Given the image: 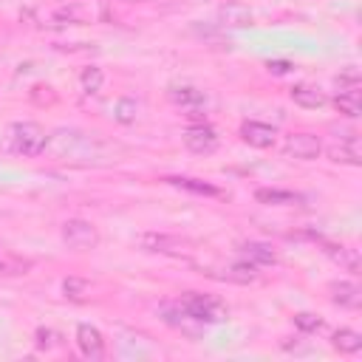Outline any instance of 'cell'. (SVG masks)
Masks as SVG:
<instances>
[{"instance_id": "cell-1", "label": "cell", "mask_w": 362, "mask_h": 362, "mask_svg": "<svg viewBox=\"0 0 362 362\" xmlns=\"http://www.w3.org/2000/svg\"><path fill=\"white\" fill-rule=\"evenodd\" d=\"M45 130L37 122H17L8 127V147L20 156H40L45 150Z\"/></svg>"}, {"instance_id": "cell-2", "label": "cell", "mask_w": 362, "mask_h": 362, "mask_svg": "<svg viewBox=\"0 0 362 362\" xmlns=\"http://www.w3.org/2000/svg\"><path fill=\"white\" fill-rule=\"evenodd\" d=\"M59 235L71 252H93L99 246V229L85 218H68L59 226Z\"/></svg>"}, {"instance_id": "cell-3", "label": "cell", "mask_w": 362, "mask_h": 362, "mask_svg": "<svg viewBox=\"0 0 362 362\" xmlns=\"http://www.w3.org/2000/svg\"><path fill=\"white\" fill-rule=\"evenodd\" d=\"M178 305L184 308V314H187L192 322H218V320H223V314H226L223 303L215 300V297H206V294H187Z\"/></svg>"}, {"instance_id": "cell-4", "label": "cell", "mask_w": 362, "mask_h": 362, "mask_svg": "<svg viewBox=\"0 0 362 362\" xmlns=\"http://www.w3.org/2000/svg\"><path fill=\"white\" fill-rule=\"evenodd\" d=\"M283 153L288 158H297V161H314L320 153H322V141L317 133H308V130H300V133H291L283 144Z\"/></svg>"}, {"instance_id": "cell-5", "label": "cell", "mask_w": 362, "mask_h": 362, "mask_svg": "<svg viewBox=\"0 0 362 362\" xmlns=\"http://www.w3.org/2000/svg\"><path fill=\"white\" fill-rule=\"evenodd\" d=\"M139 249L150 252V255H181L187 252V240H181L178 235H167V232H144L139 235Z\"/></svg>"}, {"instance_id": "cell-6", "label": "cell", "mask_w": 362, "mask_h": 362, "mask_svg": "<svg viewBox=\"0 0 362 362\" xmlns=\"http://www.w3.org/2000/svg\"><path fill=\"white\" fill-rule=\"evenodd\" d=\"M181 139H184V147L192 150V153H198V156H206V153H212V150L218 147V133H215V127H209L206 122L189 124Z\"/></svg>"}, {"instance_id": "cell-7", "label": "cell", "mask_w": 362, "mask_h": 362, "mask_svg": "<svg viewBox=\"0 0 362 362\" xmlns=\"http://www.w3.org/2000/svg\"><path fill=\"white\" fill-rule=\"evenodd\" d=\"M328 158L334 164H348V167H359L362 164V147H359V136H342L337 139V144L328 147Z\"/></svg>"}, {"instance_id": "cell-8", "label": "cell", "mask_w": 362, "mask_h": 362, "mask_svg": "<svg viewBox=\"0 0 362 362\" xmlns=\"http://www.w3.org/2000/svg\"><path fill=\"white\" fill-rule=\"evenodd\" d=\"M240 139H243L249 147L266 150V147H272V144H274V139H277V130H274L272 124H266V122H257V119H246V122L240 124Z\"/></svg>"}, {"instance_id": "cell-9", "label": "cell", "mask_w": 362, "mask_h": 362, "mask_svg": "<svg viewBox=\"0 0 362 362\" xmlns=\"http://www.w3.org/2000/svg\"><path fill=\"white\" fill-rule=\"evenodd\" d=\"M76 348H79V354L85 359H102L105 356V337H102V331L88 325V322L76 325Z\"/></svg>"}, {"instance_id": "cell-10", "label": "cell", "mask_w": 362, "mask_h": 362, "mask_svg": "<svg viewBox=\"0 0 362 362\" xmlns=\"http://www.w3.org/2000/svg\"><path fill=\"white\" fill-rule=\"evenodd\" d=\"M34 269V260L20 255V252H11L6 246H0V280H17V277H25L31 274Z\"/></svg>"}, {"instance_id": "cell-11", "label": "cell", "mask_w": 362, "mask_h": 362, "mask_svg": "<svg viewBox=\"0 0 362 362\" xmlns=\"http://www.w3.org/2000/svg\"><path fill=\"white\" fill-rule=\"evenodd\" d=\"M328 297H331V303L334 305H339V308H359L362 305V288L354 283V280H334L331 286H328Z\"/></svg>"}, {"instance_id": "cell-12", "label": "cell", "mask_w": 362, "mask_h": 362, "mask_svg": "<svg viewBox=\"0 0 362 362\" xmlns=\"http://www.w3.org/2000/svg\"><path fill=\"white\" fill-rule=\"evenodd\" d=\"M325 255L345 272L351 274H359L362 269V260H359V249H354L351 243H325Z\"/></svg>"}, {"instance_id": "cell-13", "label": "cell", "mask_w": 362, "mask_h": 362, "mask_svg": "<svg viewBox=\"0 0 362 362\" xmlns=\"http://www.w3.org/2000/svg\"><path fill=\"white\" fill-rule=\"evenodd\" d=\"M218 23L226 25V28H243L252 23V8L246 3H238V0H229L218 8Z\"/></svg>"}, {"instance_id": "cell-14", "label": "cell", "mask_w": 362, "mask_h": 362, "mask_svg": "<svg viewBox=\"0 0 362 362\" xmlns=\"http://www.w3.org/2000/svg\"><path fill=\"white\" fill-rule=\"evenodd\" d=\"M54 25H82L90 20V8L85 3H62L51 11Z\"/></svg>"}, {"instance_id": "cell-15", "label": "cell", "mask_w": 362, "mask_h": 362, "mask_svg": "<svg viewBox=\"0 0 362 362\" xmlns=\"http://www.w3.org/2000/svg\"><path fill=\"white\" fill-rule=\"evenodd\" d=\"M288 96H291V102H294V105H300V107H305V110H317V107H322V105L328 102V96H325L317 85H308V82L291 85Z\"/></svg>"}, {"instance_id": "cell-16", "label": "cell", "mask_w": 362, "mask_h": 362, "mask_svg": "<svg viewBox=\"0 0 362 362\" xmlns=\"http://www.w3.org/2000/svg\"><path fill=\"white\" fill-rule=\"evenodd\" d=\"M167 96H170V102L173 105H178V107H187V110H195V107H204V90H198V88H192V85H173L170 90H167Z\"/></svg>"}, {"instance_id": "cell-17", "label": "cell", "mask_w": 362, "mask_h": 362, "mask_svg": "<svg viewBox=\"0 0 362 362\" xmlns=\"http://www.w3.org/2000/svg\"><path fill=\"white\" fill-rule=\"evenodd\" d=\"M240 255H243V260H249V263H255V266H272V263L277 260V252H274L269 243H263V240L240 243Z\"/></svg>"}, {"instance_id": "cell-18", "label": "cell", "mask_w": 362, "mask_h": 362, "mask_svg": "<svg viewBox=\"0 0 362 362\" xmlns=\"http://www.w3.org/2000/svg\"><path fill=\"white\" fill-rule=\"evenodd\" d=\"M334 110L345 119H359L362 113V96H359V88H351V90H339L334 96Z\"/></svg>"}, {"instance_id": "cell-19", "label": "cell", "mask_w": 362, "mask_h": 362, "mask_svg": "<svg viewBox=\"0 0 362 362\" xmlns=\"http://www.w3.org/2000/svg\"><path fill=\"white\" fill-rule=\"evenodd\" d=\"M331 345H334V351H339V354H359L362 351V334L359 331H354V328H339V331H334L331 334Z\"/></svg>"}, {"instance_id": "cell-20", "label": "cell", "mask_w": 362, "mask_h": 362, "mask_svg": "<svg viewBox=\"0 0 362 362\" xmlns=\"http://www.w3.org/2000/svg\"><path fill=\"white\" fill-rule=\"evenodd\" d=\"M102 85H105V74H102L99 65H88V68H82V74H79V88H82L88 96L99 93Z\"/></svg>"}, {"instance_id": "cell-21", "label": "cell", "mask_w": 362, "mask_h": 362, "mask_svg": "<svg viewBox=\"0 0 362 362\" xmlns=\"http://www.w3.org/2000/svg\"><path fill=\"white\" fill-rule=\"evenodd\" d=\"M226 280H232V283H240V286H246V283H255L257 280V266L255 263H249V260H240V263H232L229 269H226V274H223Z\"/></svg>"}, {"instance_id": "cell-22", "label": "cell", "mask_w": 362, "mask_h": 362, "mask_svg": "<svg viewBox=\"0 0 362 362\" xmlns=\"http://www.w3.org/2000/svg\"><path fill=\"white\" fill-rule=\"evenodd\" d=\"M136 116H139V102L136 99H119L116 105H113V119L116 122H122V124H133L136 122Z\"/></svg>"}, {"instance_id": "cell-23", "label": "cell", "mask_w": 362, "mask_h": 362, "mask_svg": "<svg viewBox=\"0 0 362 362\" xmlns=\"http://www.w3.org/2000/svg\"><path fill=\"white\" fill-rule=\"evenodd\" d=\"M255 198L263 204H297V195L288 189H257Z\"/></svg>"}, {"instance_id": "cell-24", "label": "cell", "mask_w": 362, "mask_h": 362, "mask_svg": "<svg viewBox=\"0 0 362 362\" xmlns=\"http://www.w3.org/2000/svg\"><path fill=\"white\" fill-rule=\"evenodd\" d=\"M88 291H90V283L82 280V277H65V280H62V294H65L68 300H82Z\"/></svg>"}, {"instance_id": "cell-25", "label": "cell", "mask_w": 362, "mask_h": 362, "mask_svg": "<svg viewBox=\"0 0 362 362\" xmlns=\"http://www.w3.org/2000/svg\"><path fill=\"white\" fill-rule=\"evenodd\" d=\"M57 339H59V334L54 331V328H37L34 331V342H37V348H54L57 345Z\"/></svg>"}, {"instance_id": "cell-26", "label": "cell", "mask_w": 362, "mask_h": 362, "mask_svg": "<svg viewBox=\"0 0 362 362\" xmlns=\"http://www.w3.org/2000/svg\"><path fill=\"white\" fill-rule=\"evenodd\" d=\"M294 325H297L300 331L311 334V331H320V328H322V320H317L314 314H297V317H294Z\"/></svg>"}, {"instance_id": "cell-27", "label": "cell", "mask_w": 362, "mask_h": 362, "mask_svg": "<svg viewBox=\"0 0 362 362\" xmlns=\"http://www.w3.org/2000/svg\"><path fill=\"white\" fill-rule=\"evenodd\" d=\"M337 85H339V90H351V88H359V74H356V68H348V71H342V74L337 76Z\"/></svg>"}, {"instance_id": "cell-28", "label": "cell", "mask_w": 362, "mask_h": 362, "mask_svg": "<svg viewBox=\"0 0 362 362\" xmlns=\"http://www.w3.org/2000/svg\"><path fill=\"white\" fill-rule=\"evenodd\" d=\"M269 71H274V74H288L291 65H288V62H269Z\"/></svg>"}, {"instance_id": "cell-29", "label": "cell", "mask_w": 362, "mask_h": 362, "mask_svg": "<svg viewBox=\"0 0 362 362\" xmlns=\"http://www.w3.org/2000/svg\"><path fill=\"white\" fill-rule=\"evenodd\" d=\"M122 3H150V0H122Z\"/></svg>"}]
</instances>
